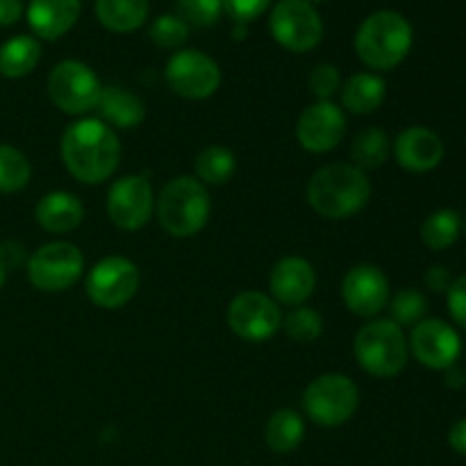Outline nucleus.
I'll use <instances>...</instances> for the list:
<instances>
[{"label": "nucleus", "instance_id": "f257e3e1", "mask_svg": "<svg viewBox=\"0 0 466 466\" xmlns=\"http://www.w3.org/2000/svg\"><path fill=\"white\" fill-rule=\"evenodd\" d=\"M66 171L85 185H100L116 173L121 144L116 132L98 118H82L68 126L59 144Z\"/></svg>", "mask_w": 466, "mask_h": 466}, {"label": "nucleus", "instance_id": "f03ea898", "mask_svg": "<svg viewBox=\"0 0 466 466\" xmlns=\"http://www.w3.org/2000/svg\"><path fill=\"white\" fill-rule=\"evenodd\" d=\"M371 180L353 164H328L308 182V203L314 212L330 221L350 218L367 208Z\"/></svg>", "mask_w": 466, "mask_h": 466}, {"label": "nucleus", "instance_id": "7ed1b4c3", "mask_svg": "<svg viewBox=\"0 0 466 466\" xmlns=\"http://www.w3.org/2000/svg\"><path fill=\"white\" fill-rule=\"evenodd\" d=\"M414 32L399 12H373L355 32V53L373 71H391L412 50Z\"/></svg>", "mask_w": 466, "mask_h": 466}, {"label": "nucleus", "instance_id": "20e7f679", "mask_svg": "<svg viewBox=\"0 0 466 466\" xmlns=\"http://www.w3.org/2000/svg\"><path fill=\"white\" fill-rule=\"evenodd\" d=\"M159 226L176 239L194 237L208 226L212 200L200 180L191 176H180L168 180L155 200Z\"/></svg>", "mask_w": 466, "mask_h": 466}, {"label": "nucleus", "instance_id": "39448f33", "mask_svg": "<svg viewBox=\"0 0 466 466\" xmlns=\"http://www.w3.org/2000/svg\"><path fill=\"white\" fill-rule=\"evenodd\" d=\"M353 353L360 367L376 378H394L408 367L410 349L403 328L391 319H378L355 335Z\"/></svg>", "mask_w": 466, "mask_h": 466}, {"label": "nucleus", "instance_id": "423d86ee", "mask_svg": "<svg viewBox=\"0 0 466 466\" xmlns=\"http://www.w3.org/2000/svg\"><path fill=\"white\" fill-rule=\"evenodd\" d=\"M360 405V390L349 376L326 373L303 391V410L317 426L337 428L349 421Z\"/></svg>", "mask_w": 466, "mask_h": 466}, {"label": "nucleus", "instance_id": "0eeeda50", "mask_svg": "<svg viewBox=\"0 0 466 466\" xmlns=\"http://www.w3.org/2000/svg\"><path fill=\"white\" fill-rule=\"evenodd\" d=\"M85 271V255L71 241H50L27 259L32 287L46 294H59L76 285Z\"/></svg>", "mask_w": 466, "mask_h": 466}, {"label": "nucleus", "instance_id": "6e6552de", "mask_svg": "<svg viewBox=\"0 0 466 466\" xmlns=\"http://www.w3.org/2000/svg\"><path fill=\"white\" fill-rule=\"evenodd\" d=\"M98 76L77 59H64L50 71L48 76V96L55 107L71 116L96 109L100 100Z\"/></svg>", "mask_w": 466, "mask_h": 466}, {"label": "nucleus", "instance_id": "1a4fd4ad", "mask_svg": "<svg viewBox=\"0 0 466 466\" xmlns=\"http://www.w3.org/2000/svg\"><path fill=\"white\" fill-rule=\"evenodd\" d=\"M141 273L132 259L109 255L100 259L86 276V296L103 309H118L135 299L139 289Z\"/></svg>", "mask_w": 466, "mask_h": 466}, {"label": "nucleus", "instance_id": "9d476101", "mask_svg": "<svg viewBox=\"0 0 466 466\" xmlns=\"http://www.w3.org/2000/svg\"><path fill=\"white\" fill-rule=\"evenodd\" d=\"M271 35L291 53H308L323 39V21L308 0H280L268 18Z\"/></svg>", "mask_w": 466, "mask_h": 466}, {"label": "nucleus", "instance_id": "9b49d317", "mask_svg": "<svg viewBox=\"0 0 466 466\" xmlns=\"http://www.w3.org/2000/svg\"><path fill=\"white\" fill-rule=\"evenodd\" d=\"M167 85L187 100H205L221 86V68L203 50H177L167 64Z\"/></svg>", "mask_w": 466, "mask_h": 466}, {"label": "nucleus", "instance_id": "f8f14e48", "mask_svg": "<svg viewBox=\"0 0 466 466\" xmlns=\"http://www.w3.org/2000/svg\"><path fill=\"white\" fill-rule=\"evenodd\" d=\"M228 326L244 341H267L282 328V312L262 291H241L228 305Z\"/></svg>", "mask_w": 466, "mask_h": 466}, {"label": "nucleus", "instance_id": "ddd939ff", "mask_svg": "<svg viewBox=\"0 0 466 466\" xmlns=\"http://www.w3.org/2000/svg\"><path fill=\"white\" fill-rule=\"evenodd\" d=\"M408 349L426 369L446 371L455 367L462 355V339L458 330L441 319H423L410 332Z\"/></svg>", "mask_w": 466, "mask_h": 466}, {"label": "nucleus", "instance_id": "4468645a", "mask_svg": "<svg viewBox=\"0 0 466 466\" xmlns=\"http://www.w3.org/2000/svg\"><path fill=\"white\" fill-rule=\"evenodd\" d=\"M155 212V194L144 176H123L107 194V217L121 230L135 232L150 221Z\"/></svg>", "mask_w": 466, "mask_h": 466}, {"label": "nucleus", "instance_id": "2eb2a0df", "mask_svg": "<svg viewBox=\"0 0 466 466\" xmlns=\"http://www.w3.org/2000/svg\"><path fill=\"white\" fill-rule=\"evenodd\" d=\"M346 132V116L330 100H319L300 112L296 123L299 144L309 153H330L341 144Z\"/></svg>", "mask_w": 466, "mask_h": 466}, {"label": "nucleus", "instance_id": "dca6fc26", "mask_svg": "<svg viewBox=\"0 0 466 466\" xmlns=\"http://www.w3.org/2000/svg\"><path fill=\"white\" fill-rule=\"evenodd\" d=\"M341 299L355 317L371 319L390 303V280L373 264H358L344 276Z\"/></svg>", "mask_w": 466, "mask_h": 466}, {"label": "nucleus", "instance_id": "f3484780", "mask_svg": "<svg viewBox=\"0 0 466 466\" xmlns=\"http://www.w3.org/2000/svg\"><path fill=\"white\" fill-rule=\"evenodd\" d=\"M268 287L278 303L299 308L317 287V271L312 264L303 258H282L268 276Z\"/></svg>", "mask_w": 466, "mask_h": 466}, {"label": "nucleus", "instance_id": "a211bd4d", "mask_svg": "<svg viewBox=\"0 0 466 466\" xmlns=\"http://www.w3.org/2000/svg\"><path fill=\"white\" fill-rule=\"evenodd\" d=\"M396 162L412 173H428L437 168L444 159V144L432 130L423 126H412L396 137Z\"/></svg>", "mask_w": 466, "mask_h": 466}, {"label": "nucleus", "instance_id": "6ab92c4d", "mask_svg": "<svg viewBox=\"0 0 466 466\" xmlns=\"http://www.w3.org/2000/svg\"><path fill=\"white\" fill-rule=\"evenodd\" d=\"M80 12L82 0H30L25 16L39 39L55 41L76 25Z\"/></svg>", "mask_w": 466, "mask_h": 466}, {"label": "nucleus", "instance_id": "aec40b11", "mask_svg": "<svg viewBox=\"0 0 466 466\" xmlns=\"http://www.w3.org/2000/svg\"><path fill=\"white\" fill-rule=\"evenodd\" d=\"M35 217L46 232L66 235V232L80 228L82 218H85V205L68 191H50L36 203Z\"/></svg>", "mask_w": 466, "mask_h": 466}, {"label": "nucleus", "instance_id": "412c9836", "mask_svg": "<svg viewBox=\"0 0 466 466\" xmlns=\"http://www.w3.org/2000/svg\"><path fill=\"white\" fill-rule=\"evenodd\" d=\"M96 109H98L100 116H103L109 126L121 127V130L137 127L146 116L144 100H141L139 96L132 94V91L121 89V86L114 85L103 86Z\"/></svg>", "mask_w": 466, "mask_h": 466}, {"label": "nucleus", "instance_id": "4be33fe9", "mask_svg": "<svg viewBox=\"0 0 466 466\" xmlns=\"http://www.w3.org/2000/svg\"><path fill=\"white\" fill-rule=\"evenodd\" d=\"M150 12L148 0H96V16L100 25L116 35L139 30Z\"/></svg>", "mask_w": 466, "mask_h": 466}, {"label": "nucleus", "instance_id": "5701e85b", "mask_svg": "<svg viewBox=\"0 0 466 466\" xmlns=\"http://www.w3.org/2000/svg\"><path fill=\"white\" fill-rule=\"evenodd\" d=\"M387 85L376 73H355L341 89V103L350 114H373L385 103Z\"/></svg>", "mask_w": 466, "mask_h": 466}, {"label": "nucleus", "instance_id": "b1692460", "mask_svg": "<svg viewBox=\"0 0 466 466\" xmlns=\"http://www.w3.org/2000/svg\"><path fill=\"white\" fill-rule=\"evenodd\" d=\"M305 437V421L296 410L282 408L268 417L264 426V441L273 453L287 455L300 446Z\"/></svg>", "mask_w": 466, "mask_h": 466}, {"label": "nucleus", "instance_id": "393cba45", "mask_svg": "<svg viewBox=\"0 0 466 466\" xmlns=\"http://www.w3.org/2000/svg\"><path fill=\"white\" fill-rule=\"evenodd\" d=\"M41 59V46L35 36L18 35L0 46V76L25 77L36 68Z\"/></svg>", "mask_w": 466, "mask_h": 466}, {"label": "nucleus", "instance_id": "a878e982", "mask_svg": "<svg viewBox=\"0 0 466 466\" xmlns=\"http://www.w3.org/2000/svg\"><path fill=\"white\" fill-rule=\"evenodd\" d=\"M391 155V141L385 130L380 127H364L350 146V157H353V167L360 171H373L380 168L382 164L390 159Z\"/></svg>", "mask_w": 466, "mask_h": 466}, {"label": "nucleus", "instance_id": "bb28decb", "mask_svg": "<svg viewBox=\"0 0 466 466\" xmlns=\"http://www.w3.org/2000/svg\"><path fill=\"white\" fill-rule=\"evenodd\" d=\"M196 176L203 185H226L237 171V159L232 150L223 146H208L196 157Z\"/></svg>", "mask_w": 466, "mask_h": 466}, {"label": "nucleus", "instance_id": "cd10ccee", "mask_svg": "<svg viewBox=\"0 0 466 466\" xmlns=\"http://www.w3.org/2000/svg\"><path fill=\"white\" fill-rule=\"evenodd\" d=\"M462 230V218L455 209H437L423 221L421 239L428 248L444 250L458 241Z\"/></svg>", "mask_w": 466, "mask_h": 466}, {"label": "nucleus", "instance_id": "c85d7f7f", "mask_svg": "<svg viewBox=\"0 0 466 466\" xmlns=\"http://www.w3.org/2000/svg\"><path fill=\"white\" fill-rule=\"evenodd\" d=\"M32 167L25 155L14 146L0 144V194H14L27 187Z\"/></svg>", "mask_w": 466, "mask_h": 466}, {"label": "nucleus", "instance_id": "c756f323", "mask_svg": "<svg viewBox=\"0 0 466 466\" xmlns=\"http://www.w3.org/2000/svg\"><path fill=\"white\" fill-rule=\"evenodd\" d=\"M282 330L296 344H312L321 337L323 321L317 309L312 308H294L287 317H282Z\"/></svg>", "mask_w": 466, "mask_h": 466}, {"label": "nucleus", "instance_id": "7c9ffc66", "mask_svg": "<svg viewBox=\"0 0 466 466\" xmlns=\"http://www.w3.org/2000/svg\"><path fill=\"white\" fill-rule=\"evenodd\" d=\"M387 305H390L391 321L400 328L417 326L419 321H423V314L428 309L426 296L417 289H400Z\"/></svg>", "mask_w": 466, "mask_h": 466}, {"label": "nucleus", "instance_id": "2f4dec72", "mask_svg": "<svg viewBox=\"0 0 466 466\" xmlns=\"http://www.w3.org/2000/svg\"><path fill=\"white\" fill-rule=\"evenodd\" d=\"M150 39L159 48H180L189 39V25L177 14H162L150 25Z\"/></svg>", "mask_w": 466, "mask_h": 466}, {"label": "nucleus", "instance_id": "473e14b6", "mask_svg": "<svg viewBox=\"0 0 466 466\" xmlns=\"http://www.w3.org/2000/svg\"><path fill=\"white\" fill-rule=\"evenodd\" d=\"M177 12L187 25L209 27L221 18L223 0H177Z\"/></svg>", "mask_w": 466, "mask_h": 466}, {"label": "nucleus", "instance_id": "72a5a7b5", "mask_svg": "<svg viewBox=\"0 0 466 466\" xmlns=\"http://www.w3.org/2000/svg\"><path fill=\"white\" fill-rule=\"evenodd\" d=\"M341 86V76L332 64H319L314 71L309 73V89L319 100H330Z\"/></svg>", "mask_w": 466, "mask_h": 466}, {"label": "nucleus", "instance_id": "f704fd0d", "mask_svg": "<svg viewBox=\"0 0 466 466\" xmlns=\"http://www.w3.org/2000/svg\"><path fill=\"white\" fill-rule=\"evenodd\" d=\"M271 0H223V12L239 25H248L268 9Z\"/></svg>", "mask_w": 466, "mask_h": 466}, {"label": "nucleus", "instance_id": "c9c22d12", "mask_svg": "<svg viewBox=\"0 0 466 466\" xmlns=\"http://www.w3.org/2000/svg\"><path fill=\"white\" fill-rule=\"evenodd\" d=\"M446 300H449V312L453 321L466 330V273L453 280L451 289L446 291Z\"/></svg>", "mask_w": 466, "mask_h": 466}, {"label": "nucleus", "instance_id": "e433bc0d", "mask_svg": "<svg viewBox=\"0 0 466 466\" xmlns=\"http://www.w3.org/2000/svg\"><path fill=\"white\" fill-rule=\"evenodd\" d=\"M426 285L431 287L432 291H449L451 285H453V278H451L449 268L446 267H431L426 273Z\"/></svg>", "mask_w": 466, "mask_h": 466}, {"label": "nucleus", "instance_id": "4c0bfd02", "mask_svg": "<svg viewBox=\"0 0 466 466\" xmlns=\"http://www.w3.org/2000/svg\"><path fill=\"white\" fill-rule=\"evenodd\" d=\"M23 16L21 0H0V27L14 25Z\"/></svg>", "mask_w": 466, "mask_h": 466}, {"label": "nucleus", "instance_id": "58836bf2", "mask_svg": "<svg viewBox=\"0 0 466 466\" xmlns=\"http://www.w3.org/2000/svg\"><path fill=\"white\" fill-rule=\"evenodd\" d=\"M449 444L455 453L466 458V419H460V421L453 423V428L449 432Z\"/></svg>", "mask_w": 466, "mask_h": 466}, {"label": "nucleus", "instance_id": "ea45409f", "mask_svg": "<svg viewBox=\"0 0 466 466\" xmlns=\"http://www.w3.org/2000/svg\"><path fill=\"white\" fill-rule=\"evenodd\" d=\"M449 371V387H464L466 385V373L462 369L458 367H451L446 369Z\"/></svg>", "mask_w": 466, "mask_h": 466}, {"label": "nucleus", "instance_id": "a19ab883", "mask_svg": "<svg viewBox=\"0 0 466 466\" xmlns=\"http://www.w3.org/2000/svg\"><path fill=\"white\" fill-rule=\"evenodd\" d=\"M5 276H7V271H5V267H3V264H0V287L5 285Z\"/></svg>", "mask_w": 466, "mask_h": 466}, {"label": "nucleus", "instance_id": "79ce46f5", "mask_svg": "<svg viewBox=\"0 0 466 466\" xmlns=\"http://www.w3.org/2000/svg\"><path fill=\"white\" fill-rule=\"evenodd\" d=\"M309 5H317V3H326V0H308Z\"/></svg>", "mask_w": 466, "mask_h": 466}]
</instances>
